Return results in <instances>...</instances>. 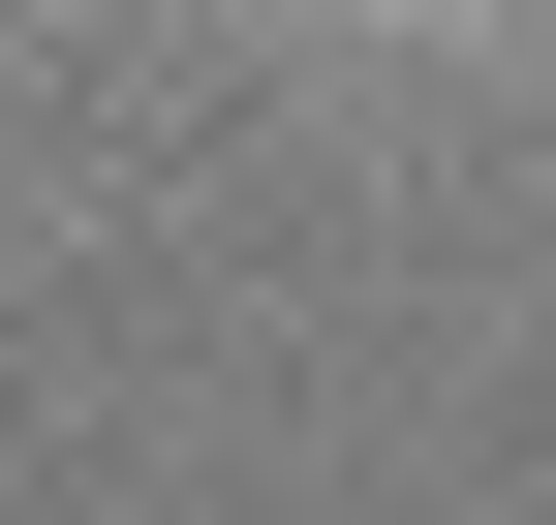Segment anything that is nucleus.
I'll return each mask as SVG.
<instances>
[{
  "label": "nucleus",
  "mask_w": 556,
  "mask_h": 525,
  "mask_svg": "<svg viewBox=\"0 0 556 525\" xmlns=\"http://www.w3.org/2000/svg\"><path fill=\"white\" fill-rule=\"evenodd\" d=\"M340 31H495V0H340Z\"/></svg>",
  "instance_id": "f257e3e1"
}]
</instances>
